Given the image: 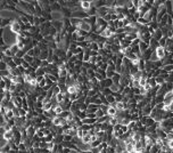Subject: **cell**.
Instances as JSON below:
<instances>
[{"label": "cell", "mask_w": 173, "mask_h": 153, "mask_svg": "<svg viewBox=\"0 0 173 153\" xmlns=\"http://www.w3.org/2000/svg\"><path fill=\"white\" fill-rule=\"evenodd\" d=\"M10 30L15 34H19L20 32H22V24L17 21V18L13 20V22H11V24H10Z\"/></svg>", "instance_id": "6da1fadb"}, {"label": "cell", "mask_w": 173, "mask_h": 153, "mask_svg": "<svg viewBox=\"0 0 173 153\" xmlns=\"http://www.w3.org/2000/svg\"><path fill=\"white\" fill-rule=\"evenodd\" d=\"M107 14H109V7L102 6L97 8V16H99V17H105Z\"/></svg>", "instance_id": "7a4b0ae2"}, {"label": "cell", "mask_w": 173, "mask_h": 153, "mask_svg": "<svg viewBox=\"0 0 173 153\" xmlns=\"http://www.w3.org/2000/svg\"><path fill=\"white\" fill-rule=\"evenodd\" d=\"M155 53H156V55H157V57H158L159 59H163L164 57L166 56V55L168 54L167 52H166V49L164 47H161V46H159L158 48H156V49H155Z\"/></svg>", "instance_id": "3957f363"}, {"label": "cell", "mask_w": 173, "mask_h": 153, "mask_svg": "<svg viewBox=\"0 0 173 153\" xmlns=\"http://www.w3.org/2000/svg\"><path fill=\"white\" fill-rule=\"evenodd\" d=\"M51 17H52V21H63L64 18V14L61 10H58V11H51Z\"/></svg>", "instance_id": "277c9868"}, {"label": "cell", "mask_w": 173, "mask_h": 153, "mask_svg": "<svg viewBox=\"0 0 173 153\" xmlns=\"http://www.w3.org/2000/svg\"><path fill=\"white\" fill-rule=\"evenodd\" d=\"M100 36L101 37H104V38H106V39H109V38H112V37H114L115 36V33H114L112 30H109L108 27H106V29L104 30V31L100 33Z\"/></svg>", "instance_id": "5b68a950"}, {"label": "cell", "mask_w": 173, "mask_h": 153, "mask_svg": "<svg viewBox=\"0 0 173 153\" xmlns=\"http://www.w3.org/2000/svg\"><path fill=\"white\" fill-rule=\"evenodd\" d=\"M52 26L55 27V29L57 30L58 32H61V30H63L64 27V24H63V21H52Z\"/></svg>", "instance_id": "8992f818"}, {"label": "cell", "mask_w": 173, "mask_h": 153, "mask_svg": "<svg viewBox=\"0 0 173 153\" xmlns=\"http://www.w3.org/2000/svg\"><path fill=\"white\" fill-rule=\"evenodd\" d=\"M117 109H116L114 105H109L108 106V110H107V115L109 116H116L117 115Z\"/></svg>", "instance_id": "52a82bcc"}, {"label": "cell", "mask_w": 173, "mask_h": 153, "mask_svg": "<svg viewBox=\"0 0 173 153\" xmlns=\"http://www.w3.org/2000/svg\"><path fill=\"white\" fill-rule=\"evenodd\" d=\"M92 7V4H91L90 1H87V0H84V1H81V8L82 10L84 11H88L89 9Z\"/></svg>", "instance_id": "ba28073f"}, {"label": "cell", "mask_w": 173, "mask_h": 153, "mask_svg": "<svg viewBox=\"0 0 173 153\" xmlns=\"http://www.w3.org/2000/svg\"><path fill=\"white\" fill-rule=\"evenodd\" d=\"M163 31H162V29H161V27H159V29H157L156 30V31H155L154 32V34H153V38H155V39H156V40H161V39L162 38H163Z\"/></svg>", "instance_id": "9c48e42d"}, {"label": "cell", "mask_w": 173, "mask_h": 153, "mask_svg": "<svg viewBox=\"0 0 173 153\" xmlns=\"http://www.w3.org/2000/svg\"><path fill=\"white\" fill-rule=\"evenodd\" d=\"M149 46H150V48H152L153 50H155L156 48L159 47V41L156 40L155 38H152L150 39V41H149Z\"/></svg>", "instance_id": "30bf717a"}, {"label": "cell", "mask_w": 173, "mask_h": 153, "mask_svg": "<svg viewBox=\"0 0 173 153\" xmlns=\"http://www.w3.org/2000/svg\"><path fill=\"white\" fill-rule=\"evenodd\" d=\"M50 8H51V11H58V10H61V5L58 4V2H51L50 4Z\"/></svg>", "instance_id": "8fae6325"}, {"label": "cell", "mask_w": 173, "mask_h": 153, "mask_svg": "<svg viewBox=\"0 0 173 153\" xmlns=\"http://www.w3.org/2000/svg\"><path fill=\"white\" fill-rule=\"evenodd\" d=\"M82 123H84V125H95V123H97V118H85L82 120Z\"/></svg>", "instance_id": "7c38bea8"}, {"label": "cell", "mask_w": 173, "mask_h": 153, "mask_svg": "<svg viewBox=\"0 0 173 153\" xmlns=\"http://www.w3.org/2000/svg\"><path fill=\"white\" fill-rule=\"evenodd\" d=\"M125 150L129 153H134L136 152V146H134V143H126L125 144Z\"/></svg>", "instance_id": "4fadbf2b"}, {"label": "cell", "mask_w": 173, "mask_h": 153, "mask_svg": "<svg viewBox=\"0 0 173 153\" xmlns=\"http://www.w3.org/2000/svg\"><path fill=\"white\" fill-rule=\"evenodd\" d=\"M1 137H4V138L7 139L8 142L9 141H13V139H14V131H13V130H10V131H6Z\"/></svg>", "instance_id": "5bb4252c"}, {"label": "cell", "mask_w": 173, "mask_h": 153, "mask_svg": "<svg viewBox=\"0 0 173 153\" xmlns=\"http://www.w3.org/2000/svg\"><path fill=\"white\" fill-rule=\"evenodd\" d=\"M70 20H71V24H72V25H74V26H76V27H79V26H80V24H81V23H82V20H81V18L71 17Z\"/></svg>", "instance_id": "9a60e30c"}, {"label": "cell", "mask_w": 173, "mask_h": 153, "mask_svg": "<svg viewBox=\"0 0 173 153\" xmlns=\"http://www.w3.org/2000/svg\"><path fill=\"white\" fill-rule=\"evenodd\" d=\"M48 56H49V49H42L41 50L40 56H39V58H41L43 61V59H47Z\"/></svg>", "instance_id": "2e32d148"}, {"label": "cell", "mask_w": 173, "mask_h": 153, "mask_svg": "<svg viewBox=\"0 0 173 153\" xmlns=\"http://www.w3.org/2000/svg\"><path fill=\"white\" fill-rule=\"evenodd\" d=\"M52 110H54V112L56 113V115H60V114L64 112V109H63V106H61L60 104H58L56 107H54Z\"/></svg>", "instance_id": "e0dca14e"}, {"label": "cell", "mask_w": 173, "mask_h": 153, "mask_svg": "<svg viewBox=\"0 0 173 153\" xmlns=\"http://www.w3.org/2000/svg\"><path fill=\"white\" fill-rule=\"evenodd\" d=\"M89 48H90L91 50H96V52H99V45H98L97 41H93V42L90 43V46H89Z\"/></svg>", "instance_id": "ac0fdd59"}, {"label": "cell", "mask_w": 173, "mask_h": 153, "mask_svg": "<svg viewBox=\"0 0 173 153\" xmlns=\"http://www.w3.org/2000/svg\"><path fill=\"white\" fill-rule=\"evenodd\" d=\"M121 77H122V74L121 73H117V72H115V74L113 75V81H114V83H120V80H121Z\"/></svg>", "instance_id": "d6986e66"}, {"label": "cell", "mask_w": 173, "mask_h": 153, "mask_svg": "<svg viewBox=\"0 0 173 153\" xmlns=\"http://www.w3.org/2000/svg\"><path fill=\"white\" fill-rule=\"evenodd\" d=\"M10 50H11V54H13V56H16V54H17L18 53V50H19V48H18V46L16 45H13V46H10Z\"/></svg>", "instance_id": "ffe728a7"}, {"label": "cell", "mask_w": 173, "mask_h": 153, "mask_svg": "<svg viewBox=\"0 0 173 153\" xmlns=\"http://www.w3.org/2000/svg\"><path fill=\"white\" fill-rule=\"evenodd\" d=\"M82 143H84V144H91V136H90V135H89V134L84 135L83 138H82Z\"/></svg>", "instance_id": "44dd1931"}, {"label": "cell", "mask_w": 173, "mask_h": 153, "mask_svg": "<svg viewBox=\"0 0 173 153\" xmlns=\"http://www.w3.org/2000/svg\"><path fill=\"white\" fill-rule=\"evenodd\" d=\"M156 82H157V84H163V83H165V78H164V75H158V77H156Z\"/></svg>", "instance_id": "7402d4cb"}, {"label": "cell", "mask_w": 173, "mask_h": 153, "mask_svg": "<svg viewBox=\"0 0 173 153\" xmlns=\"http://www.w3.org/2000/svg\"><path fill=\"white\" fill-rule=\"evenodd\" d=\"M84 135H85V134H84V130L82 129L81 127H79V128H77V131H76V137H79L80 139H82V138H83V136H84Z\"/></svg>", "instance_id": "603a6c76"}, {"label": "cell", "mask_w": 173, "mask_h": 153, "mask_svg": "<svg viewBox=\"0 0 173 153\" xmlns=\"http://www.w3.org/2000/svg\"><path fill=\"white\" fill-rule=\"evenodd\" d=\"M52 110V103L48 102L46 104H43V111H51Z\"/></svg>", "instance_id": "cb8c5ba5"}, {"label": "cell", "mask_w": 173, "mask_h": 153, "mask_svg": "<svg viewBox=\"0 0 173 153\" xmlns=\"http://www.w3.org/2000/svg\"><path fill=\"white\" fill-rule=\"evenodd\" d=\"M23 59H24V61H26L27 63L32 64V63H33V61H34V57H32V56H30V55L26 54L24 57H23Z\"/></svg>", "instance_id": "d4e9b609"}, {"label": "cell", "mask_w": 173, "mask_h": 153, "mask_svg": "<svg viewBox=\"0 0 173 153\" xmlns=\"http://www.w3.org/2000/svg\"><path fill=\"white\" fill-rule=\"evenodd\" d=\"M163 70L165 71V72H167V73L172 72V71H173V64H168V65L163 66Z\"/></svg>", "instance_id": "484cf974"}, {"label": "cell", "mask_w": 173, "mask_h": 153, "mask_svg": "<svg viewBox=\"0 0 173 153\" xmlns=\"http://www.w3.org/2000/svg\"><path fill=\"white\" fill-rule=\"evenodd\" d=\"M138 23H139V24H141V25H149L150 22H148V21L146 20L145 17H140L138 20Z\"/></svg>", "instance_id": "4316f807"}, {"label": "cell", "mask_w": 173, "mask_h": 153, "mask_svg": "<svg viewBox=\"0 0 173 153\" xmlns=\"http://www.w3.org/2000/svg\"><path fill=\"white\" fill-rule=\"evenodd\" d=\"M166 39H167V37H163V38L159 40V46H161V47H164V48L166 47Z\"/></svg>", "instance_id": "83f0119b"}, {"label": "cell", "mask_w": 173, "mask_h": 153, "mask_svg": "<svg viewBox=\"0 0 173 153\" xmlns=\"http://www.w3.org/2000/svg\"><path fill=\"white\" fill-rule=\"evenodd\" d=\"M96 115H97V119H98V118H101V116L105 115V112L99 107V109L97 110V112H96Z\"/></svg>", "instance_id": "f1b7e54d"}, {"label": "cell", "mask_w": 173, "mask_h": 153, "mask_svg": "<svg viewBox=\"0 0 173 153\" xmlns=\"http://www.w3.org/2000/svg\"><path fill=\"white\" fill-rule=\"evenodd\" d=\"M14 62L16 63V65L17 66H20L22 65V63H23V58H18V57L14 56Z\"/></svg>", "instance_id": "f546056e"}, {"label": "cell", "mask_w": 173, "mask_h": 153, "mask_svg": "<svg viewBox=\"0 0 173 153\" xmlns=\"http://www.w3.org/2000/svg\"><path fill=\"white\" fill-rule=\"evenodd\" d=\"M89 62H90V63L91 64H97V56H96V57H90V61H89Z\"/></svg>", "instance_id": "4dcf8cb0"}, {"label": "cell", "mask_w": 173, "mask_h": 153, "mask_svg": "<svg viewBox=\"0 0 173 153\" xmlns=\"http://www.w3.org/2000/svg\"><path fill=\"white\" fill-rule=\"evenodd\" d=\"M27 55H30V56L34 57V55H35V54H34V48H33V49H30L29 52H27Z\"/></svg>", "instance_id": "1f68e13d"}, {"label": "cell", "mask_w": 173, "mask_h": 153, "mask_svg": "<svg viewBox=\"0 0 173 153\" xmlns=\"http://www.w3.org/2000/svg\"><path fill=\"white\" fill-rule=\"evenodd\" d=\"M172 27H173V25H172Z\"/></svg>", "instance_id": "d6a6232c"}]
</instances>
